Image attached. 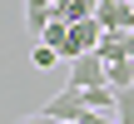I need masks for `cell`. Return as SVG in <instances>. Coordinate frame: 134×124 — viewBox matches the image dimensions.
Listing matches in <instances>:
<instances>
[{"instance_id":"cell-1","label":"cell","mask_w":134,"mask_h":124,"mask_svg":"<svg viewBox=\"0 0 134 124\" xmlns=\"http://www.w3.org/2000/svg\"><path fill=\"white\" fill-rule=\"evenodd\" d=\"M99 40H104V25H99V15H94V20H70V45H65V60L94 55V50H99Z\"/></svg>"},{"instance_id":"cell-8","label":"cell","mask_w":134,"mask_h":124,"mask_svg":"<svg viewBox=\"0 0 134 124\" xmlns=\"http://www.w3.org/2000/svg\"><path fill=\"white\" fill-rule=\"evenodd\" d=\"M60 60H65V55H60V50H55V45H40V50H35V55H30V65H35V70H55V65H60Z\"/></svg>"},{"instance_id":"cell-3","label":"cell","mask_w":134,"mask_h":124,"mask_svg":"<svg viewBox=\"0 0 134 124\" xmlns=\"http://www.w3.org/2000/svg\"><path fill=\"white\" fill-rule=\"evenodd\" d=\"M104 80H109V60H104L99 50L70 60V84H75V89H90V84H104Z\"/></svg>"},{"instance_id":"cell-11","label":"cell","mask_w":134,"mask_h":124,"mask_svg":"<svg viewBox=\"0 0 134 124\" xmlns=\"http://www.w3.org/2000/svg\"><path fill=\"white\" fill-rule=\"evenodd\" d=\"M20 124H55V119H50V114H45V109H40V114H35V119H20Z\"/></svg>"},{"instance_id":"cell-9","label":"cell","mask_w":134,"mask_h":124,"mask_svg":"<svg viewBox=\"0 0 134 124\" xmlns=\"http://www.w3.org/2000/svg\"><path fill=\"white\" fill-rule=\"evenodd\" d=\"M114 119H119V124H134V84L119 89V109H114Z\"/></svg>"},{"instance_id":"cell-5","label":"cell","mask_w":134,"mask_h":124,"mask_svg":"<svg viewBox=\"0 0 134 124\" xmlns=\"http://www.w3.org/2000/svg\"><path fill=\"white\" fill-rule=\"evenodd\" d=\"M129 50H134V30H104V40H99L104 60H129Z\"/></svg>"},{"instance_id":"cell-4","label":"cell","mask_w":134,"mask_h":124,"mask_svg":"<svg viewBox=\"0 0 134 124\" xmlns=\"http://www.w3.org/2000/svg\"><path fill=\"white\" fill-rule=\"evenodd\" d=\"M99 25L104 30H134V0H99Z\"/></svg>"},{"instance_id":"cell-10","label":"cell","mask_w":134,"mask_h":124,"mask_svg":"<svg viewBox=\"0 0 134 124\" xmlns=\"http://www.w3.org/2000/svg\"><path fill=\"white\" fill-rule=\"evenodd\" d=\"M75 124H119V119H114V114H104V109H85Z\"/></svg>"},{"instance_id":"cell-6","label":"cell","mask_w":134,"mask_h":124,"mask_svg":"<svg viewBox=\"0 0 134 124\" xmlns=\"http://www.w3.org/2000/svg\"><path fill=\"white\" fill-rule=\"evenodd\" d=\"M55 15H60V5H55V0H25V25H30L35 35H40Z\"/></svg>"},{"instance_id":"cell-2","label":"cell","mask_w":134,"mask_h":124,"mask_svg":"<svg viewBox=\"0 0 134 124\" xmlns=\"http://www.w3.org/2000/svg\"><path fill=\"white\" fill-rule=\"evenodd\" d=\"M85 109H90V104H85V89H75V84H65L60 94H50V99H45V114H50L55 124H75Z\"/></svg>"},{"instance_id":"cell-7","label":"cell","mask_w":134,"mask_h":124,"mask_svg":"<svg viewBox=\"0 0 134 124\" xmlns=\"http://www.w3.org/2000/svg\"><path fill=\"white\" fill-rule=\"evenodd\" d=\"M109 84L114 89H129L134 84V60H109Z\"/></svg>"}]
</instances>
